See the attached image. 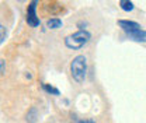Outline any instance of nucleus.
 <instances>
[{"label": "nucleus", "mask_w": 146, "mask_h": 123, "mask_svg": "<svg viewBox=\"0 0 146 123\" xmlns=\"http://www.w3.org/2000/svg\"><path fill=\"white\" fill-rule=\"evenodd\" d=\"M91 39V34L87 30H79L76 31L74 34H70L65 38V46L73 49V51H77V49H82L83 46H86Z\"/></svg>", "instance_id": "f03ea898"}, {"label": "nucleus", "mask_w": 146, "mask_h": 123, "mask_svg": "<svg viewBox=\"0 0 146 123\" xmlns=\"http://www.w3.org/2000/svg\"><path fill=\"white\" fill-rule=\"evenodd\" d=\"M42 89H44L45 92H48V94H52V95H60V91H59L58 88L52 87V86H49V84H46V83L42 84Z\"/></svg>", "instance_id": "1a4fd4ad"}, {"label": "nucleus", "mask_w": 146, "mask_h": 123, "mask_svg": "<svg viewBox=\"0 0 146 123\" xmlns=\"http://www.w3.org/2000/svg\"><path fill=\"white\" fill-rule=\"evenodd\" d=\"M36 4H38V3H36L35 0L30 1V4H28V7H27V13H25V21H27V24H28L30 27H33V28L39 27V24H41L39 17L36 16Z\"/></svg>", "instance_id": "7ed1b4c3"}, {"label": "nucleus", "mask_w": 146, "mask_h": 123, "mask_svg": "<svg viewBox=\"0 0 146 123\" xmlns=\"http://www.w3.org/2000/svg\"><path fill=\"white\" fill-rule=\"evenodd\" d=\"M4 71H6V60L0 59V76H3Z\"/></svg>", "instance_id": "f8f14e48"}, {"label": "nucleus", "mask_w": 146, "mask_h": 123, "mask_svg": "<svg viewBox=\"0 0 146 123\" xmlns=\"http://www.w3.org/2000/svg\"><path fill=\"white\" fill-rule=\"evenodd\" d=\"M127 36L131 41H135V42H146V31L145 30H139V31L127 34Z\"/></svg>", "instance_id": "39448f33"}, {"label": "nucleus", "mask_w": 146, "mask_h": 123, "mask_svg": "<svg viewBox=\"0 0 146 123\" xmlns=\"http://www.w3.org/2000/svg\"><path fill=\"white\" fill-rule=\"evenodd\" d=\"M36 118H38V112H36L35 108H31V109L27 112V115H25V120L28 123H35Z\"/></svg>", "instance_id": "0eeeda50"}, {"label": "nucleus", "mask_w": 146, "mask_h": 123, "mask_svg": "<svg viewBox=\"0 0 146 123\" xmlns=\"http://www.w3.org/2000/svg\"><path fill=\"white\" fill-rule=\"evenodd\" d=\"M7 38V30L4 25H0V45L4 42V39Z\"/></svg>", "instance_id": "9d476101"}, {"label": "nucleus", "mask_w": 146, "mask_h": 123, "mask_svg": "<svg viewBox=\"0 0 146 123\" xmlns=\"http://www.w3.org/2000/svg\"><path fill=\"white\" fill-rule=\"evenodd\" d=\"M70 74L77 84H83L87 74V59L84 55H77L70 62Z\"/></svg>", "instance_id": "f257e3e1"}, {"label": "nucleus", "mask_w": 146, "mask_h": 123, "mask_svg": "<svg viewBox=\"0 0 146 123\" xmlns=\"http://www.w3.org/2000/svg\"><path fill=\"white\" fill-rule=\"evenodd\" d=\"M62 25H63L62 20L58 17H52L46 21V27H48L49 30H58V28H60Z\"/></svg>", "instance_id": "423d86ee"}, {"label": "nucleus", "mask_w": 146, "mask_h": 123, "mask_svg": "<svg viewBox=\"0 0 146 123\" xmlns=\"http://www.w3.org/2000/svg\"><path fill=\"white\" fill-rule=\"evenodd\" d=\"M118 25H119V28H121L125 34H131V32L143 30V28L141 27L139 22L132 21V20H118Z\"/></svg>", "instance_id": "20e7f679"}, {"label": "nucleus", "mask_w": 146, "mask_h": 123, "mask_svg": "<svg viewBox=\"0 0 146 123\" xmlns=\"http://www.w3.org/2000/svg\"><path fill=\"white\" fill-rule=\"evenodd\" d=\"M119 7H121V10H124V11H132L133 9H135V6H133V3L132 1H129V0H119Z\"/></svg>", "instance_id": "6e6552de"}, {"label": "nucleus", "mask_w": 146, "mask_h": 123, "mask_svg": "<svg viewBox=\"0 0 146 123\" xmlns=\"http://www.w3.org/2000/svg\"><path fill=\"white\" fill-rule=\"evenodd\" d=\"M72 123H96L93 119H77L76 116H72Z\"/></svg>", "instance_id": "9b49d317"}]
</instances>
